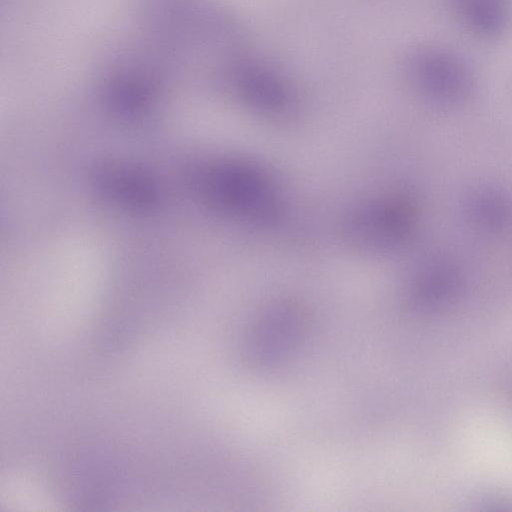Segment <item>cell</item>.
I'll list each match as a JSON object with an SVG mask.
<instances>
[{
	"mask_svg": "<svg viewBox=\"0 0 512 512\" xmlns=\"http://www.w3.org/2000/svg\"><path fill=\"white\" fill-rule=\"evenodd\" d=\"M311 329L306 309L292 301L274 303L246 325L241 339L244 364L267 373L285 367L303 349Z\"/></svg>",
	"mask_w": 512,
	"mask_h": 512,
	"instance_id": "obj_1",
	"label": "cell"
},
{
	"mask_svg": "<svg viewBox=\"0 0 512 512\" xmlns=\"http://www.w3.org/2000/svg\"><path fill=\"white\" fill-rule=\"evenodd\" d=\"M238 68L239 87L252 104L267 110H279L288 104V92L273 73L251 62Z\"/></svg>",
	"mask_w": 512,
	"mask_h": 512,
	"instance_id": "obj_2",
	"label": "cell"
}]
</instances>
